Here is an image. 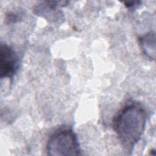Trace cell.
<instances>
[{
  "instance_id": "1",
  "label": "cell",
  "mask_w": 156,
  "mask_h": 156,
  "mask_svg": "<svg viewBox=\"0 0 156 156\" xmlns=\"http://www.w3.org/2000/svg\"><path fill=\"white\" fill-rule=\"evenodd\" d=\"M146 124V113L140 105L129 104L118 114L114 122L115 130L122 144L133 147L141 139Z\"/></svg>"
},
{
  "instance_id": "2",
  "label": "cell",
  "mask_w": 156,
  "mask_h": 156,
  "mask_svg": "<svg viewBox=\"0 0 156 156\" xmlns=\"http://www.w3.org/2000/svg\"><path fill=\"white\" fill-rule=\"evenodd\" d=\"M46 151L48 154L51 156L80 154L77 137L69 127L60 128L51 135L47 142Z\"/></svg>"
},
{
  "instance_id": "3",
  "label": "cell",
  "mask_w": 156,
  "mask_h": 156,
  "mask_svg": "<svg viewBox=\"0 0 156 156\" xmlns=\"http://www.w3.org/2000/svg\"><path fill=\"white\" fill-rule=\"evenodd\" d=\"M19 67V59L15 51L10 46L1 44L0 47V77L12 78Z\"/></svg>"
},
{
  "instance_id": "4",
  "label": "cell",
  "mask_w": 156,
  "mask_h": 156,
  "mask_svg": "<svg viewBox=\"0 0 156 156\" xmlns=\"http://www.w3.org/2000/svg\"><path fill=\"white\" fill-rule=\"evenodd\" d=\"M139 43L143 52L151 60L155 58V34L151 31L139 38Z\"/></svg>"
},
{
  "instance_id": "5",
  "label": "cell",
  "mask_w": 156,
  "mask_h": 156,
  "mask_svg": "<svg viewBox=\"0 0 156 156\" xmlns=\"http://www.w3.org/2000/svg\"><path fill=\"white\" fill-rule=\"evenodd\" d=\"M140 3V1H132V2H125V5L127 8H133L139 5Z\"/></svg>"
}]
</instances>
